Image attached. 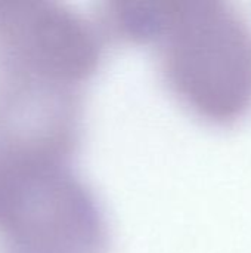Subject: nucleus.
Returning <instances> with one entry per match:
<instances>
[{
    "mask_svg": "<svg viewBox=\"0 0 251 253\" xmlns=\"http://www.w3.org/2000/svg\"><path fill=\"white\" fill-rule=\"evenodd\" d=\"M102 22L118 42L152 44L172 92L198 116L228 123L251 107V30L222 1H114Z\"/></svg>",
    "mask_w": 251,
    "mask_h": 253,
    "instance_id": "1",
    "label": "nucleus"
}]
</instances>
